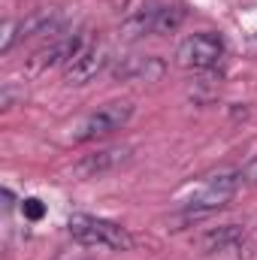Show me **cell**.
Listing matches in <instances>:
<instances>
[{
	"instance_id": "obj_1",
	"label": "cell",
	"mask_w": 257,
	"mask_h": 260,
	"mask_svg": "<svg viewBox=\"0 0 257 260\" xmlns=\"http://www.w3.org/2000/svg\"><path fill=\"white\" fill-rule=\"evenodd\" d=\"M239 185H242V176L239 173H230V170H221L215 176H206L197 185V191H191V194L182 200L179 212L170 215V230H185V227H194V224L212 218L215 212H221L236 197Z\"/></svg>"
},
{
	"instance_id": "obj_2",
	"label": "cell",
	"mask_w": 257,
	"mask_h": 260,
	"mask_svg": "<svg viewBox=\"0 0 257 260\" xmlns=\"http://www.w3.org/2000/svg\"><path fill=\"white\" fill-rule=\"evenodd\" d=\"M67 233L79 245H88V248H109V251L133 248V236L127 233V227H121L109 218H97V215H70Z\"/></svg>"
},
{
	"instance_id": "obj_3",
	"label": "cell",
	"mask_w": 257,
	"mask_h": 260,
	"mask_svg": "<svg viewBox=\"0 0 257 260\" xmlns=\"http://www.w3.org/2000/svg\"><path fill=\"white\" fill-rule=\"evenodd\" d=\"M188 9L173 0H148L136 12L124 18V34L127 37H145V34H173L185 21Z\"/></svg>"
},
{
	"instance_id": "obj_4",
	"label": "cell",
	"mask_w": 257,
	"mask_h": 260,
	"mask_svg": "<svg viewBox=\"0 0 257 260\" xmlns=\"http://www.w3.org/2000/svg\"><path fill=\"white\" fill-rule=\"evenodd\" d=\"M133 118V103L130 100H112V103H103L100 109H94L91 115L82 118V124L73 133V142H94V139H103L115 130L127 127V121Z\"/></svg>"
},
{
	"instance_id": "obj_5",
	"label": "cell",
	"mask_w": 257,
	"mask_h": 260,
	"mask_svg": "<svg viewBox=\"0 0 257 260\" xmlns=\"http://www.w3.org/2000/svg\"><path fill=\"white\" fill-rule=\"evenodd\" d=\"M221 58H224V40L212 30H200V34L185 37L176 49V64L194 70V73H206V70L218 67Z\"/></svg>"
},
{
	"instance_id": "obj_6",
	"label": "cell",
	"mask_w": 257,
	"mask_h": 260,
	"mask_svg": "<svg viewBox=\"0 0 257 260\" xmlns=\"http://www.w3.org/2000/svg\"><path fill=\"white\" fill-rule=\"evenodd\" d=\"M58 27H61V12H58V9H37V12H30L27 18L6 21V27H3V43H0V52H12V49H15V43H21V40H30V37L58 34Z\"/></svg>"
},
{
	"instance_id": "obj_7",
	"label": "cell",
	"mask_w": 257,
	"mask_h": 260,
	"mask_svg": "<svg viewBox=\"0 0 257 260\" xmlns=\"http://www.w3.org/2000/svg\"><path fill=\"white\" fill-rule=\"evenodd\" d=\"M112 61V52L106 43L100 40H85V46L76 52V58L64 67L67 85H88L91 79H97Z\"/></svg>"
},
{
	"instance_id": "obj_8",
	"label": "cell",
	"mask_w": 257,
	"mask_h": 260,
	"mask_svg": "<svg viewBox=\"0 0 257 260\" xmlns=\"http://www.w3.org/2000/svg\"><path fill=\"white\" fill-rule=\"evenodd\" d=\"M130 160V145H109V148H97L94 154H85L70 173L76 179H100V176H109L115 173L118 167H124Z\"/></svg>"
},
{
	"instance_id": "obj_9",
	"label": "cell",
	"mask_w": 257,
	"mask_h": 260,
	"mask_svg": "<svg viewBox=\"0 0 257 260\" xmlns=\"http://www.w3.org/2000/svg\"><path fill=\"white\" fill-rule=\"evenodd\" d=\"M82 46H85V37H82V34H61V37H55L46 49H40V52L30 58V67H34L37 73L52 70V67H67L76 58V52H79Z\"/></svg>"
},
{
	"instance_id": "obj_10",
	"label": "cell",
	"mask_w": 257,
	"mask_h": 260,
	"mask_svg": "<svg viewBox=\"0 0 257 260\" xmlns=\"http://www.w3.org/2000/svg\"><path fill=\"white\" fill-rule=\"evenodd\" d=\"M245 242H248V230L242 224H221L206 230L197 239V248L200 254H230V251H239Z\"/></svg>"
},
{
	"instance_id": "obj_11",
	"label": "cell",
	"mask_w": 257,
	"mask_h": 260,
	"mask_svg": "<svg viewBox=\"0 0 257 260\" xmlns=\"http://www.w3.org/2000/svg\"><path fill=\"white\" fill-rule=\"evenodd\" d=\"M160 76H164V61L151 58V55H145V58H124L121 64L115 67V79H121V82H130V79L151 82V79H160Z\"/></svg>"
},
{
	"instance_id": "obj_12",
	"label": "cell",
	"mask_w": 257,
	"mask_h": 260,
	"mask_svg": "<svg viewBox=\"0 0 257 260\" xmlns=\"http://www.w3.org/2000/svg\"><path fill=\"white\" fill-rule=\"evenodd\" d=\"M239 176H242V185H251V188H257V154H251V157L242 164Z\"/></svg>"
},
{
	"instance_id": "obj_13",
	"label": "cell",
	"mask_w": 257,
	"mask_h": 260,
	"mask_svg": "<svg viewBox=\"0 0 257 260\" xmlns=\"http://www.w3.org/2000/svg\"><path fill=\"white\" fill-rule=\"evenodd\" d=\"M21 203H24L21 209H24L30 218H40V215H43V206H40V200H21Z\"/></svg>"
}]
</instances>
